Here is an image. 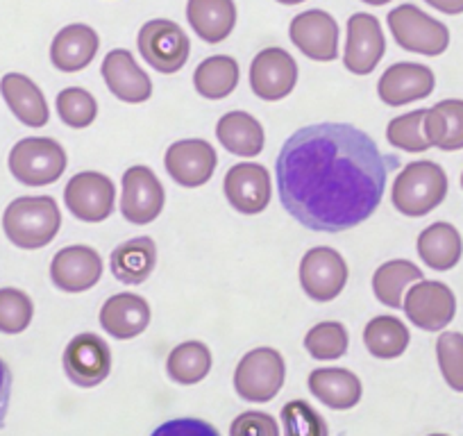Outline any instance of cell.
I'll return each instance as SVG.
<instances>
[{
  "label": "cell",
  "mask_w": 463,
  "mask_h": 436,
  "mask_svg": "<svg viewBox=\"0 0 463 436\" xmlns=\"http://www.w3.org/2000/svg\"><path fill=\"white\" fill-rule=\"evenodd\" d=\"M102 278V257L91 246H66L52 257L51 280L60 291L82 293L96 287Z\"/></svg>",
  "instance_id": "17"
},
{
  "label": "cell",
  "mask_w": 463,
  "mask_h": 436,
  "mask_svg": "<svg viewBox=\"0 0 463 436\" xmlns=\"http://www.w3.org/2000/svg\"><path fill=\"white\" fill-rule=\"evenodd\" d=\"M366 5H386V3H391V0H364Z\"/></svg>",
  "instance_id": "44"
},
{
  "label": "cell",
  "mask_w": 463,
  "mask_h": 436,
  "mask_svg": "<svg viewBox=\"0 0 463 436\" xmlns=\"http://www.w3.org/2000/svg\"><path fill=\"white\" fill-rule=\"evenodd\" d=\"M448 195V175L443 166L430 159L411 162L395 175L391 200L402 216L420 218L434 212Z\"/></svg>",
  "instance_id": "3"
},
{
  "label": "cell",
  "mask_w": 463,
  "mask_h": 436,
  "mask_svg": "<svg viewBox=\"0 0 463 436\" xmlns=\"http://www.w3.org/2000/svg\"><path fill=\"white\" fill-rule=\"evenodd\" d=\"M230 436H279V425L266 412H243L232 421Z\"/></svg>",
  "instance_id": "40"
},
{
  "label": "cell",
  "mask_w": 463,
  "mask_h": 436,
  "mask_svg": "<svg viewBox=\"0 0 463 436\" xmlns=\"http://www.w3.org/2000/svg\"><path fill=\"white\" fill-rule=\"evenodd\" d=\"M166 191L153 168L130 166L123 173L121 213L132 225H148L162 213Z\"/></svg>",
  "instance_id": "12"
},
{
  "label": "cell",
  "mask_w": 463,
  "mask_h": 436,
  "mask_svg": "<svg viewBox=\"0 0 463 436\" xmlns=\"http://www.w3.org/2000/svg\"><path fill=\"white\" fill-rule=\"evenodd\" d=\"M287 364L275 348H255L241 357L234 371V391L248 403H270L282 391Z\"/></svg>",
  "instance_id": "6"
},
{
  "label": "cell",
  "mask_w": 463,
  "mask_h": 436,
  "mask_svg": "<svg viewBox=\"0 0 463 436\" xmlns=\"http://www.w3.org/2000/svg\"><path fill=\"white\" fill-rule=\"evenodd\" d=\"M350 346V335L345 325L336 320H323L314 325L305 336V350L318 362H334L347 353Z\"/></svg>",
  "instance_id": "34"
},
{
  "label": "cell",
  "mask_w": 463,
  "mask_h": 436,
  "mask_svg": "<svg viewBox=\"0 0 463 436\" xmlns=\"http://www.w3.org/2000/svg\"><path fill=\"white\" fill-rule=\"evenodd\" d=\"M218 155L213 146L204 139H182L168 146L164 155V166L168 175L184 189L207 185L216 171Z\"/></svg>",
  "instance_id": "15"
},
{
  "label": "cell",
  "mask_w": 463,
  "mask_h": 436,
  "mask_svg": "<svg viewBox=\"0 0 463 436\" xmlns=\"http://www.w3.org/2000/svg\"><path fill=\"white\" fill-rule=\"evenodd\" d=\"M298 64L284 48H264L250 64V89L261 100H282L296 89Z\"/></svg>",
  "instance_id": "14"
},
{
  "label": "cell",
  "mask_w": 463,
  "mask_h": 436,
  "mask_svg": "<svg viewBox=\"0 0 463 436\" xmlns=\"http://www.w3.org/2000/svg\"><path fill=\"white\" fill-rule=\"evenodd\" d=\"M57 114L61 123L73 130H84L91 126L98 117V102L87 89L69 87L57 93Z\"/></svg>",
  "instance_id": "35"
},
{
  "label": "cell",
  "mask_w": 463,
  "mask_h": 436,
  "mask_svg": "<svg viewBox=\"0 0 463 436\" xmlns=\"http://www.w3.org/2000/svg\"><path fill=\"white\" fill-rule=\"evenodd\" d=\"M389 30L393 34L395 43L402 51L416 52L425 57H439L448 51L449 46V30L440 21L431 19L430 14L416 5L395 7L389 12Z\"/></svg>",
  "instance_id": "5"
},
{
  "label": "cell",
  "mask_w": 463,
  "mask_h": 436,
  "mask_svg": "<svg viewBox=\"0 0 463 436\" xmlns=\"http://www.w3.org/2000/svg\"><path fill=\"white\" fill-rule=\"evenodd\" d=\"M386 52V39L380 21L373 14L359 12L347 19V42L343 66L354 75H368L377 69Z\"/></svg>",
  "instance_id": "13"
},
{
  "label": "cell",
  "mask_w": 463,
  "mask_h": 436,
  "mask_svg": "<svg viewBox=\"0 0 463 436\" xmlns=\"http://www.w3.org/2000/svg\"><path fill=\"white\" fill-rule=\"evenodd\" d=\"M436 87L431 69L413 62H398L382 73L377 84V96L389 107H404L409 102L422 100Z\"/></svg>",
  "instance_id": "20"
},
{
  "label": "cell",
  "mask_w": 463,
  "mask_h": 436,
  "mask_svg": "<svg viewBox=\"0 0 463 436\" xmlns=\"http://www.w3.org/2000/svg\"><path fill=\"white\" fill-rule=\"evenodd\" d=\"M100 37L91 25L71 24L55 34L51 43V62L60 73H78L98 55Z\"/></svg>",
  "instance_id": "22"
},
{
  "label": "cell",
  "mask_w": 463,
  "mask_h": 436,
  "mask_svg": "<svg viewBox=\"0 0 463 436\" xmlns=\"http://www.w3.org/2000/svg\"><path fill=\"white\" fill-rule=\"evenodd\" d=\"M425 114L427 109H413V112L395 117L386 128V139L391 146L404 150V153H425L430 150V141L425 137Z\"/></svg>",
  "instance_id": "36"
},
{
  "label": "cell",
  "mask_w": 463,
  "mask_h": 436,
  "mask_svg": "<svg viewBox=\"0 0 463 436\" xmlns=\"http://www.w3.org/2000/svg\"><path fill=\"white\" fill-rule=\"evenodd\" d=\"M309 391L334 412L357 407L364 395L362 380L347 368H316L309 373Z\"/></svg>",
  "instance_id": "24"
},
{
  "label": "cell",
  "mask_w": 463,
  "mask_h": 436,
  "mask_svg": "<svg viewBox=\"0 0 463 436\" xmlns=\"http://www.w3.org/2000/svg\"><path fill=\"white\" fill-rule=\"evenodd\" d=\"M239 84V62L230 55L207 57L194 73V87L207 100H222Z\"/></svg>",
  "instance_id": "31"
},
{
  "label": "cell",
  "mask_w": 463,
  "mask_h": 436,
  "mask_svg": "<svg viewBox=\"0 0 463 436\" xmlns=\"http://www.w3.org/2000/svg\"><path fill=\"white\" fill-rule=\"evenodd\" d=\"M425 137L430 146L445 153L463 150V100L448 98L430 107L425 114Z\"/></svg>",
  "instance_id": "28"
},
{
  "label": "cell",
  "mask_w": 463,
  "mask_h": 436,
  "mask_svg": "<svg viewBox=\"0 0 463 436\" xmlns=\"http://www.w3.org/2000/svg\"><path fill=\"white\" fill-rule=\"evenodd\" d=\"M407 318L425 332H440L457 314L452 289L436 280H420L407 291L402 302Z\"/></svg>",
  "instance_id": "9"
},
{
  "label": "cell",
  "mask_w": 463,
  "mask_h": 436,
  "mask_svg": "<svg viewBox=\"0 0 463 436\" xmlns=\"http://www.w3.org/2000/svg\"><path fill=\"white\" fill-rule=\"evenodd\" d=\"M427 5H431L434 10L443 12V14H461L463 12V0H425Z\"/></svg>",
  "instance_id": "43"
},
{
  "label": "cell",
  "mask_w": 463,
  "mask_h": 436,
  "mask_svg": "<svg viewBox=\"0 0 463 436\" xmlns=\"http://www.w3.org/2000/svg\"><path fill=\"white\" fill-rule=\"evenodd\" d=\"M100 73L111 96L128 105H139L153 96V80L148 78L146 71H141L135 55L126 48H114L107 52Z\"/></svg>",
  "instance_id": "19"
},
{
  "label": "cell",
  "mask_w": 463,
  "mask_h": 436,
  "mask_svg": "<svg viewBox=\"0 0 463 436\" xmlns=\"http://www.w3.org/2000/svg\"><path fill=\"white\" fill-rule=\"evenodd\" d=\"M227 203L246 216H257L270 203V175L264 164H234L222 182Z\"/></svg>",
  "instance_id": "16"
},
{
  "label": "cell",
  "mask_w": 463,
  "mask_h": 436,
  "mask_svg": "<svg viewBox=\"0 0 463 436\" xmlns=\"http://www.w3.org/2000/svg\"><path fill=\"white\" fill-rule=\"evenodd\" d=\"M216 137L222 148L237 157H257L266 144L264 128L248 112L222 114L216 126Z\"/></svg>",
  "instance_id": "27"
},
{
  "label": "cell",
  "mask_w": 463,
  "mask_h": 436,
  "mask_svg": "<svg viewBox=\"0 0 463 436\" xmlns=\"http://www.w3.org/2000/svg\"><path fill=\"white\" fill-rule=\"evenodd\" d=\"M0 93L16 118L28 128H46L51 121L46 96L37 82L24 73H5L0 80Z\"/></svg>",
  "instance_id": "23"
},
{
  "label": "cell",
  "mask_w": 463,
  "mask_h": 436,
  "mask_svg": "<svg viewBox=\"0 0 463 436\" xmlns=\"http://www.w3.org/2000/svg\"><path fill=\"white\" fill-rule=\"evenodd\" d=\"M157 266V243L150 237H135L116 246L109 257L114 278L123 284H144Z\"/></svg>",
  "instance_id": "25"
},
{
  "label": "cell",
  "mask_w": 463,
  "mask_h": 436,
  "mask_svg": "<svg viewBox=\"0 0 463 436\" xmlns=\"http://www.w3.org/2000/svg\"><path fill=\"white\" fill-rule=\"evenodd\" d=\"M409 327L395 316H375L364 327V346L377 359H395L409 348Z\"/></svg>",
  "instance_id": "32"
},
{
  "label": "cell",
  "mask_w": 463,
  "mask_h": 436,
  "mask_svg": "<svg viewBox=\"0 0 463 436\" xmlns=\"http://www.w3.org/2000/svg\"><path fill=\"white\" fill-rule=\"evenodd\" d=\"M186 19L203 42L221 43L237 25V5L234 0H189Z\"/></svg>",
  "instance_id": "26"
},
{
  "label": "cell",
  "mask_w": 463,
  "mask_h": 436,
  "mask_svg": "<svg viewBox=\"0 0 463 436\" xmlns=\"http://www.w3.org/2000/svg\"><path fill=\"white\" fill-rule=\"evenodd\" d=\"M141 57L164 75H173L189 62L191 42L184 30L168 19H153L139 30Z\"/></svg>",
  "instance_id": "7"
},
{
  "label": "cell",
  "mask_w": 463,
  "mask_h": 436,
  "mask_svg": "<svg viewBox=\"0 0 463 436\" xmlns=\"http://www.w3.org/2000/svg\"><path fill=\"white\" fill-rule=\"evenodd\" d=\"M395 155L350 123H318L293 132L275 162L282 207L314 232L338 234L380 207Z\"/></svg>",
  "instance_id": "1"
},
{
  "label": "cell",
  "mask_w": 463,
  "mask_h": 436,
  "mask_svg": "<svg viewBox=\"0 0 463 436\" xmlns=\"http://www.w3.org/2000/svg\"><path fill=\"white\" fill-rule=\"evenodd\" d=\"M116 186L105 173H75L64 186V204L82 223H102L114 212Z\"/></svg>",
  "instance_id": "8"
},
{
  "label": "cell",
  "mask_w": 463,
  "mask_h": 436,
  "mask_svg": "<svg viewBox=\"0 0 463 436\" xmlns=\"http://www.w3.org/2000/svg\"><path fill=\"white\" fill-rule=\"evenodd\" d=\"M278 3H282V5H300L305 0H278Z\"/></svg>",
  "instance_id": "45"
},
{
  "label": "cell",
  "mask_w": 463,
  "mask_h": 436,
  "mask_svg": "<svg viewBox=\"0 0 463 436\" xmlns=\"http://www.w3.org/2000/svg\"><path fill=\"white\" fill-rule=\"evenodd\" d=\"M436 359L449 389L463 393V335L443 332L436 341Z\"/></svg>",
  "instance_id": "39"
},
{
  "label": "cell",
  "mask_w": 463,
  "mask_h": 436,
  "mask_svg": "<svg viewBox=\"0 0 463 436\" xmlns=\"http://www.w3.org/2000/svg\"><path fill=\"white\" fill-rule=\"evenodd\" d=\"M422 270L409 260H391L373 273V293L377 300L391 309H400L409 284L420 282Z\"/></svg>",
  "instance_id": "30"
},
{
  "label": "cell",
  "mask_w": 463,
  "mask_h": 436,
  "mask_svg": "<svg viewBox=\"0 0 463 436\" xmlns=\"http://www.w3.org/2000/svg\"><path fill=\"white\" fill-rule=\"evenodd\" d=\"M102 330L118 341H130L144 335L150 325V305L137 293H116L100 307Z\"/></svg>",
  "instance_id": "21"
},
{
  "label": "cell",
  "mask_w": 463,
  "mask_h": 436,
  "mask_svg": "<svg viewBox=\"0 0 463 436\" xmlns=\"http://www.w3.org/2000/svg\"><path fill=\"white\" fill-rule=\"evenodd\" d=\"M34 316L33 298L14 287L0 289V332L21 335L30 327Z\"/></svg>",
  "instance_id": "37"
},
{
  "label": "cell",
  "mask_w": 463,
  "mask_h": 436,
  "mask_svg": "<svg viewBox=\"0 0 463 436\" xmlns=\"http://www.w3.org/2000/svg\"><path fill=\"white\" fill-rule=\"evenodd\" d=\"M418 257L434 270H449L458 264L463 255L461 234L454 225L431 223L418 237Z\"/></svg>",
  "instance_id": "29"
},
{
  "label": "cell",
  "mask_w": 463,
  "mask_h": 436,
  "mask_svg": "<svg viewBox=\"0 0 463 436\" xmlns=\"http://www.w3.org/2000/svg\"><path fill=\"white\" fill-rule=\"evenodd\" d=\"M461 186H463V173H461Z\"/></svg>",
  "instance_id": "47"
},
{
  "label": "cell",
  "mask_w": 463,
  "mask_h": 436,
  "mask_svg": "<svg viewBox=\"0 0 463 436\" xmlns=\"http://www.w3.org/2000/svg\"><path fill=\"white\" fill-rule=\"evenodd\" d=\"M347 284V264L329 246H316L300 261V287L311 300L332 302Z\"/></svg>",
  "instance_id": "11"
},
{
  "label": "cell",
  "mask_w": 463,
  "mask_h": 436,
  "mask_svg": "<svg viewBox=\"0 0 463 436\" xmlns=\"http://www.w3.org/2000/svg\"><path fill=\"white\" fill-rule=\"evenodd\" d=\"M60 228L61 212L51 195H21L3 213V232L21 251L46 248Z\"/></svg>",
  "instance_id": "2"
},
{
  "label": "cell",
  "mask_w": 463,
  "mask_h": 436,
  "mask_svg": "<svg viewBox=\"0 0 463 436\" xmlns=\"http://www.w3.org/2000/svg\"><path fill=\"white\" fill-rule=\"evenodd\" d=\"M64 373L80 389H93L102 384L111 373V350L105 339L93 332L73 336L61 355Z\"/></svg>",
  "instance_id": "10"
},
{
  "label": "cell",
  "mask_w": 463,
  "mask_h": 436,
  "mask_svg": "<svg viewBox=\"0 0 463 436\" xmlns=\"http://www.w3.org/2000/svg\"><path fill=\"white\" fill-rule=\"evenodd\" d=\"M12 371L5 364V359L0 357V430L5 427L7 412H10V400H12Z\"/></svg>",
  "instance_id": "42"
},
{
  "label": "cell",
  "mask_w": 463,
  "mask_h": 436,
  "mask_svg": "<svg viewBox=\"0 0 463 436\" xmlns=\"http://www.w3.org/2000/svg\"><path fill=\"white\" fill-rule=\"evenodd\" d=\"M430 436H448V434H430Z\"/></svg>",
  "instance_id": "46"
},
{
  "label": "cell",
  "mask_w": 463,
  "mask_h": 436,
  "mask_svg": "<svg viewBox=\"0 0 463 436\" xmlns=\"http://www.w3.org/2000/svg\"><path fill=\"white\" fill-rule=\"evenodd\" d=\"M291 42L314 62H334L338 57V24L323 10H307L291 21Z\"/></svg>",
  "instance_id": "18"
},
{
  "label": "cell",
  "mask_w": 463,
  "mask_h": 436,
  "mask_svg": "<svg viewBox=\"0 0 463 436\" xmlns=\"http://www.w3.org/2000/svg\"><path fill=\"white\" fill-rule=\"evenodd\" d=\"M284 436H329L325 418L305 400H291L282 407Z\"/></svg>",
  "instance_id": "38"
},
{
  "label": "cell",
  "mask_w": 463,
  "mask_h": 436,
  "mask_svg": "<svg viewBox=\"0 0 463 436\" xmlns=\"http://www.w3.org/2000/svg\"><path fill=\"white\" fill-rule=\"evenodd\" d=\"M150 436H221V431L203 418H171Z\"/></svg>",
  "instance_id": "41"
},
{
  "label": "cell",
  "mask_w": 463,
  "mask_h": 436,
  "mask_svg": "<svg viewBox=\"0 0 463 436\" xmlns=\"http://www.w3.org/2000/svg\"><path fill=\"white\" fill-rule=\"evenodd\" d=\"M66 150L51 137H28L10 150L7 166L16 182L25 186H46L60 180L66 171Z\"/></svg>",
  "instance_id": "4"
},
{
  "label": "cell",
  "mask_w": 463,
  "mask_h": 436,
  "mask_svg": "<svg viewBox=\"0 0 463 436\" xmlns=\"http://www.w3.org/2000/svg\"><path fill=\"white\" fill-rule=\"evenodd\" d=\"M166 371L168 377L177 384H198L212 371V350L203 341H184L171 350L166 359Z\"/></svg>",
  "instance_id": "33"
}]
</instances>
